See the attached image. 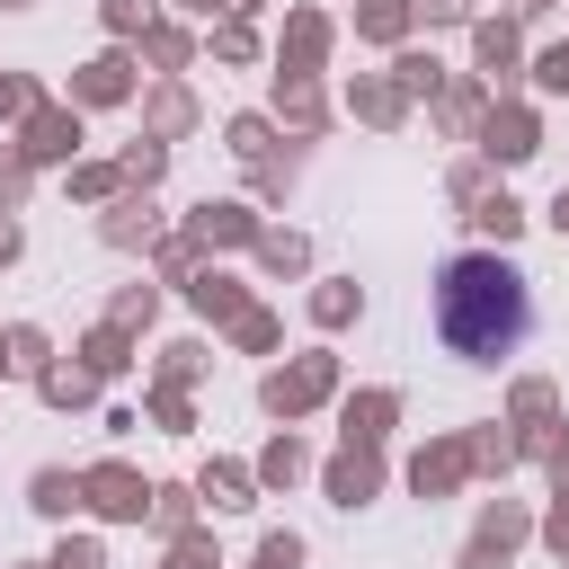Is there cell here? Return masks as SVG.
<instances>
[{"instance_id":"obj_39","label":"cell","mask_w":569,"mask_h":569,"mask_svg":"<svg viewBox=\"0 0 569 569\" xmlns=\"http://www.w3.org/2000/svg\"><path fill=\"white\" fill-rule=\"evenodd\" d=\"M116 169H124V187H133V196H151V187H160V178H169V151H160V142H151V133H133V142H124V151H116Z\"/></svg>"},{"instance_id":"obj_21","label":"cell","mask_w":569,"mask_h":569,"mask_svg":"<svg viewBox=\"0 0 569 569\" xmlns=\"http://www.w3.org/2000/svg\"><path fill=\"white\" fill-rule=\"evenodd\" d=\"M204 62H213V71H258V62H267L258 18H213V27H204Z\"/></svg>"},{"instance_id":"obj_9","label":"cell","mask_w":569,"mask_h":569,"mask_svg":"<svg viewBox=\"0 0 569 569\" xmlns=\"http://www.w3.org/2000/svg\"><path fill=\"white\" fill-rule=\"evenodd\" d=\"M471 62H480L489 98H516V80H525V18H471Z\"/></svg>"},{"instance_id":"obj_14","label":"cell","mask_w":569,"mask_h":569,"mask_svg":"<svg viewBox=\"0 0 569 569\" xmlns=\"http://www.w3.org/2000/svg\"><path fill=\"white\" fill-rule=\"evenodd\" d=\"M391 427H400V391L391 382H365V391L338 400V445H382Z\"/></svg>"},{"instance_id":"obj_18","label":"cell","mask_w":569,"mask_h":569,"mask_svg":"<svg viewBox=\"0 0 569 569\" xmlns=\"http://www.w3.org/2000/svg\"><path fill=\"white\" fill-rule=\"evenodd\" d=\"M187 311H196V320H222V329H231V320L249 311V284H240V276H231L222 258H204V267L187 276Z\"/></svg>"},{"instance_id":"obj_27","label":"cell","mask_w":569,"mask_h":569,"mask_svg":"<svg viewBox=\"0 0 569 569\" xmlns=\"http://www.w3.org/2000/svg\"><path fill=\"white\" fill-rule=\"evenodd\" d=\"M27 507H36V516H53V525H71V516H80V471L36 462V471H27Z\"/></svg>"},{"instance_id":"obj_38","label":"cell","mask_w":569,"mask_h":569,"mask_svg":"<svg viewBox=\"0 0 569 569\" xmlns=\"http://www.w3.org/2000/svg\"><path fill=\"white\" fill-rule=\"evenodd\" d=\"M80 365H89V373H98V382H116V373H133V338H124V329H107V320H98V329H89V338H80Z\"/></svg>"},{"instance_id":"obj_57","label":"cell","mask_w":569,"mask_h":569,"mask_svg":"<svg viewBox=\"0 0 569 569\" xmlns=\"http://www.w3.org/2000/svg\"><path fill=\"white\" fill-rule=\"evenodd\" d=\"M551 231H560V240H569V187H560V196H551Z\"/></svg>"},{"instance_id":"obj_16","label":"cell","mask_w":569,"mask_h":569,"mask_svg":"<svg viewBox=\"0 0 569 569\" xmlns=\"http://www.w3.org/2000/svg\"><path fill=\"white\" fill-rule=\"evenodd\" d=\"M347 116L373 124V133H400V124H409V89H400L391 71H356V80H347Z\"/></svg>"},{"instance_id":"obj_8","label":"cell","mask_w":569,"mask_h":569,"mask_svg":"<svg viewBox=\"0 0 569 569\" xmlns=\"http://www.w3.org/2000/svg\"><path fill=\"white\" fill-rule=\"evenodd\" d=\"M178 231L196 240V258H222V249H258V231H267V222H258V204H249V196H204Z\"/></svg>"},{"instance_id":"obj_37","label":"cell","mask_w":569,"mask_h":569,"mask_svg":"<svg viewBox=\"0 0 569 569\" xmlns=\"http://www.w3.org/2000/svg\"><path fill=\"white\" fill-rule=\"evenodd\" d=\"M204 373H213L204 338H169V347H160V365H151V382H169V391H196Z\"/></svg>"},{"instance_id":"obj_1","label":"cell","mask_w":569,"mask_h":569,"mask_svg":"<svg viewBox=\"0 0 569 569\" xmlns=\"http://www.w3.org/2000/svg\"><path fill=\"white\" fill-rule=\"evenodd\" d=\"M427 320H436L445 356H462V365H507L516 338L533 329V284L507 267V249H453V258L436 267Z\"/></svg>"},{"instance_id":"obj_31","label":"cell","mask_w":569,"mask_h":569,"mask_svg":"<svg viewBox=\"0 0 569 569\" xmlns=\"http://www.w3.org/2000/svg\"><path fill=\"white\" fill-rule=\"evenodd\" d=\"M409 0H356V44H382V53H400L409 44Z\"/></svg>"},{"instance_id":"obj_15","label":"cell","mask_w":569,"mask_h":569,"mask_svg":"<svg viewBox=\"0 0 569 569\" xmlns=\"http://www.w3.org/2000/svg\"><path fill=\"white\" fill-rule=\"evenodd\" d=\"M329 44H338V27H329L320 9H284V36H276V71H311V80H320Z\"/></svg>"},{"instance_id":"obj_42","label":"cell","mask_w":569,"mask_h":569,"mask_svg":"<svg viewBox=\"0 0 569 569\" xmlns=\"http://www.w3.org/2000/svg\"><path fill=\"white\" fill-rule=\"evenodd\" d=\"M160 18V0H98V27H107V44H142V27Z\"/></svg>"},{"instance_id":"obj_40","label":"cell","mask_w":569,"mask_h":569,"mask_svg":"<svg viewBox=\"0 0 569 569\" xmlns=\"http://www.w3.org/2000/svg\"><path fill=\"white\" fill-rule=\"evenodd\" d=\"M391 80H400V89H409V98H436V89H445V80H453V71H445V62H436V53H418V44H400V53H391Z\"/></svg>"},{"instance_id":"obj_53","label":"cell","mask_w":569,"mask_h":569,"mask_svg":"<svg viewBox=\"0 0 569 569\" xmlns=\"http://www.w3.org/2000/svg\"><path fill=\"white\" fill-rule=\"evenodd\" d=\"M409 18H418V27H471L480 9H471V0H409Z\"/></svg>"},{"instance_id":"obj_13","label":"cell","mask_w":569,"mask_h":569,"mask_svg":"<svg viewBox=\"0 0 569 569\" xmlns=\"http://www.w3.org/2000/svg\"><path fill=\"white\" fill-rule=\"evenodd\" d=\"M196 53H204V36H196L187 18H169V9H160V18L142 27V44H133V62H151L160 80H187V71H196Z\"/></svg>"},{"instance_id":"obj_28","label":"cell","mask_w":569,"mask_h":569,"mask_svg":"<svg viewBox=\"0 0 569 569\" xmlns=\"http://www.w3.org/2000/svg\"><path fill=\"white\" fill-rule=\"evenodd\" d=\"M196 507H204L196 480H151V516H142V525H151L160 542H178V533H196Z\"/></svg>"},{"instance_id":"obj_7","label":"cell","mask_w":569,"mask_h":569,"mask_svg":"<svg viewBox=\"0 0 569 569\" xmlns=\"http://www.w3.org/2000/svg\"><path fill=\"white\" fill-rule=\"evenodd\" d=\"M80 507H89L98 525H142V516H151V480H142L133 462H116V453H107V462H89V471H80Z\"/></svg>"},{"instance_id":"obj_41","label":"cell","mask_w":569,"mask_h":569,"mask_svg":"<svg viewBox=\"0 0 569 569\" xmlns=\"http://www.w3.org/2000/svg\"><path fill=\"white\" fill-rule=\"evenodd\" d=\"M151 320H160V284H116L107 329H124V338H133V329H151Z\"/></svg>"},{"instance_id":"obj_59","label":"cell","mask_w":569,"mask_h":569,"mask_svg":"<svg viewBox=\"0 0 569 569\" xmlns=\"http://www.w3.org/2000/svg\"><path fill=\"white\" fill-rule=\"evenodd\" d=\"M542 9H551V0H507V18H542Z\"/></svg>"},{"instance_id":"obj_47","label":"cell","mask_w":569,"mask_h":569,"mask_svg":"<svg viewBox=\"0 0 569 569\" xmlns=\"http://www.w3.org/2000/svg\"><path fill=\"white\" fill-rule=\"evenodd\" d=\"M293 169H302L293 151H276V160H258V169H249V196H258V204H284V196H293Z\"/></svg>"},{"instance_id":"obj_35","label":"cell","mask_w":569,"mask_h":569,"mask_svg":"<svg viewBox=\"0 0 569 569\" xmlns=\"http://www.w3.org/2000/svg\"><path fill=\"white\" fill-rule=\"evenodd\" d=\"M462 453H471V480H480V471H489V480H507V471H516V427H507V418H489V427H471V436H462Z\"/></svg>"},{"instance_id":"obj_33","label":"cell","mask_w":569,"mask_h":569,"mask_svg":"<svg viewBox=\"0 0 569 569\" xmlns=\"http://www.w3.org/2000/svg\"><path fill=\"white\" fill-rule=\"evenodd\" d=\"M36 400H44V409H89V400H98V373H89V365H62V356H53V365L36 373Z\"/></svg>"},{"instance_id":"obj_3","label":"cell","mask_w":569,"mask_h":569,"mask_svg":"<svg viewBox=\"0 0 569 569\" xmlns=\"http://www.w3.org/2000/svg\"><path fill=\"white\" fill-rule=\"evenodd\" d=\"M80 116H107V107H133L142 98V62H133V44H98L89 62H71V89H62Z\"/></svg>"},{"instance_id":"obj_6","label":"cell","mask_w":569,"mask_h":569,"mask_svg":"<svg viewBox=\"0 0 569 569\" xmlns=\"http://www.w3.org/2000/svg\"><path fill=\"white\" fill-rule=\"evenodd\" d=\"M471 151H480L489 169H525V160L542 151V116H533L525 98H489V116H480Z\"/></svg>"},{"instance_id":"obj_32","label":"cell","mask_w":569,"mask_h":569,"mask_svg":"<svg viewBox=\"0 0 569 569\" xmlns=\"http://www.w3.org/2000/svg\"><path fill=\"white\" fill-rule=\"evenodd\" d=\"M249 258H258V267H267L276 284H293V276H311V240H302V231H276V222L258 231V249H249Z\"/></svg>"},{"instance_id":"obj_54","label":"cell","mask_w":569,"mask_h":569,"mask_svg":"<svg viewBox=\"0 0 569 569\" xmlns=\"http://www.w3.org/2000/svg\"><path fill=\"white\" fill-rule=\"evenodd\" d=\"M27 107H36V80L27 71H0V124H18Z\"/></svg>"},{"instance_id":"obj_63","label":"cell","mask_w":569,"mask_h":569,"mask_svg":"<svg viewBox=\"0 0 569 569\" xmlns=\"http://www.w3.org/2000/svg\"><path fill=\"white\" fill-rule=\"evenodd\" d=\"M0 373H9V365H0Z\"/></svg>"},{"instance_id":"obj_19","label":"cell","mask_w":569,"mask_h":569,"mask_svg":"<svg viewBox=\"0 0 569 569\" xmlns=\"http://www.w3.org/2000/svg\"><path fill=\"white\" fill-rule=\"evenodd\" d=\"M462 480H471L462 436H436V445H418V453H409V489H418V498H453Z\"/></svg>"},{"instance_id":"obj_51","label":"cell","mask_w":569,"mask_h":569,"mask_svg":"<svg viewBox=\"0 0 569 569\" xmlns=\"http://www.w3.org/2000/svg\"><path fill=\"white\" fill-rule=\"evenodd\" d=\"M44 569H107V542H98V533H62V542L44 551Z\"/></svg>"},{"instance_id":"obj_55","label":"cell","mask_w":569,"mask_h":569,"mask_svg":"<svg viewBox=\"0 0 569 569\" xmlns=\"http://www.w3.org/2000/svg\"><path fill=\"white\" fill-rule=\"evenodd\" d=\"M18 249H27V231H18L9 213H0V267H18Z\"/></svg>"},{"instance_id":"obj_49","label":"cell","mask_w":569,"mask_h":569,"mask_svg":"<svg viewBox=\"0 0 569 569\" xmlns=\"http://www.w3.org/2000/svg\"><path fill=\"white\" fill-rule=\"evenodd\" d=\"M302 551H311V542H302L293 525H267V533H258V569H302Z\"/></svg>"},{"instance_id":"obj_52","label":"cell","mask_w":569,"mask_h":569,"mask_svg":"<svg viewBox=\"0 0 569 569\" xmlns=\"http://www.w3.org/2000/svg\"><path fill=\"white\" fill-rule=\"evenodd\" d=\"M445 196H453V204L471 213V204L489 196V160H480V151H471V160H453V178H445Z\"/></svg>"},{"instance_id":"obj_26","label":"cell","mask_w":569,"mask_h":569,"mask_svg":"<svg viewBox=\"0 0 569 569\" xmlns=\"http://www.w3.org/2000/svg\"><path fill=\"white\" fill-rule=\"evenodd\" d=\"M222 151H231V160H249V169H258V160H276V151H284V142H276V116H267V107L222 116Z\"/></svg>"},{"instance_id":"obj_60","label":"cell","mask_w":569,"mask_h":569,"mask_svg":"<svg viewBox=\"0 0 569 569\" xmlns=\"http://www.w3.org/2000/svg\"><path fill=\"white\" fill-rule=\"evenodd\" d=\"M0 9H36V0H0Z\"/></svg>"},{"instance_id":"obj_5","label":"cell","mask_w":569,"mask_h":569,"mask_svg":"<svg viewBox=\"0 0 569 569\" xmlns=\"http://www.w3.org/2000/svg\"><path fill=\"white\" fill-rule=\"evenodd\" d=\"M525 542H533V507H525V498H480V516H471L453 569H507Z\"/></svg>"},{"instance_id":"obj_24","label":"cell","mask_w":569,"mask_h":569,"mask_svg":"<svg viewBox=\"0 0 569 569\" xmlns=\"http://www.w3.org/2000/svg\"><path fill=\"white\" fill-rule=\"evenodd\" d=\"M356 320H365V284H356V276H320V284H311V329L338 338V329H356Z\"/></svg>"},{"instance_id":"obj_61","label":"cell","mask_w":569,"mask_h":569,"mask_svg":"<svg viewBox=\"0 0 569 569\" xmlns=\"http://www.w3.org/2000/svg\"><path fill=\"white\" fill-rule=\"evenodd\" d=\"M36 569H44V560H36Z\"/></svg>"},{"instance_id":"obj_10","label":"cell","mask_w":569,"mask_h":569,"mask_svg":"<svg viewBox=\"0 0 569 569\" xmlns=\"http://www.w3.org/2000/svg\"><path fill=\"white\" fill-rule=\"evenodd\" d=\"M382 480H391V471H382V445H338V453L320 462V498H329V507H347V516H356V507H373V498H382Z\"/></svg>"},{"instance_id":"obj_25","label":"cell","mask_w":569,"mask_h":569,"mask_svg":"<svg viewBox=\"0 0 569 569\" xmlns=\"http://www.w3.org/2000/svg\"><path fill=\"white\" fill-rule=\"evenodd\" d=\"M249 471H258V489H293V480H311V445H302L293 427H276V436L258 445V462H249Z\"/></svg>"},{"instance_id":"obj_46","label":"cell","mask_w":569,"mask_h":569,"mask_svg":"<svg viewBox=\"0 0 569 569\" xmlns=\"http://www.w3.org/2000/svg\"><path fill=\"white\" fill-rule=\"evenodd\" d=\"M160 569H222V542L196 525V533H178V542H160Z\"/></svg>"},{"instance_id":"obj_34","label":"cell","mask_w":569,"mask_h":569,"mask_svg":"<svg viewBox=\"0 0 569 569\" xmlns=\"http://www.w3.org/2000/svg\"><path fill=\"white\" fill-rule=\"evenodd\" d=\"M507 427H560V382L551 373H525L507 391Z\"/></svg>"},{"instance_id":"obj_45","label":"cell","mask_w":569,"mask_h":569,"mask_svg":"<svg viewBox=\"0 0 569 569\" xmlns=\"http://www.w3.org/2000/svg\"><path fill=\"white\" fill-rule=\"evenodd\" d=\"M525 80H533L542 98H569V36L542 44V53H525Z\"/></svg>"},{"instance_id":"obj_23","label":"cell","mask_w":569,"mask_h":569,"mask_svg":"<svg viewBox=\"0 0 569 569\" xmlns=\"http://www.w3.org/2000/svg\"><path fill=\"white\" fill-rule=\"evenodd\" d=\"M462 222H471V249H516V240H525V222H533V213H525V204H516V196H507V187H489V196H480V204H471V213H462Z\"/></svg>"},{"instance_id":"obj_22","label":"cell","mask_w":569,"mask_h":569,"mask_svg":"<svg viewBox=\"0 0 569 569\" xmlns=\"http://www.w3.org/2000/svg\"><path fill=\"white\" fill-rule=\"evenodd\" d=\"M427 107H436V133L471 142V133H480V116H489V80H480V71H471V80H445Z\"/></svg>"},{"instance_id":"obj_58","label":"cell","mask_w":569,"mask_h":569,"mask_svg":"<svg viewBox=\"0 0 569 569\" xmlns=\"http://www.w3.org/2000/svg\"><path fill=\"white\" fill-rule=\"evenodd\" d=\"M258 9H267V0H222V18H258Z\"/></svg>"},{"instance_id":"obj_11","label":"cell","mask_w":569,"mask_h":569,"mask_svg":"<svg viewBox=\"0 0 569 569\" xmlns=\"http://www.w3.org/2000/svg\"><path fill=\"white\" fill-rule=\"evenodd\" d=\"M267 116H276V133H293V142H320V124H329V98H320V80H311V71H276V89H267Z\"/></svg>"},{"instance_id":"obj_48","label":"cell","mask_w":569,"mask_h":569,"mask_svg":"<svg viewBox=\"0 0 569 569\" xmlns=\"http://www.w3.org/2000/svg\"><path fill=\"white\" fill-rule=\"evenodd\" d=\"M196 267H204V258H196V240H187V231H169V240L151 249V276H160V284H187Z\"/></svg>"},{"instance_id":"obj_50","label":"cell","mask_w":569,"mask_h":569,"mask_svg":"<svg viewBox=\"0 0 569 569\" xmlns=\"http://www.w3.org/2000/svg\"><path fill=\"white\" fill-rule=\"evenodd\" d=\"M27 187H36L27 151H18V142H0V213H18V204H27Z\"/></svg>"},{"instance_id":"obj_20","label":"cell","mask_w":569,"mask_h":569,"mask_svg":"<svg viewBox=\"0 0 569 569\" xmlns=\"http://www.w3.org/2000/svg\"><path fill=\"white\" fill-rule=\"evenodd\" d=\"M196 498H204L213 516H249V507H258L267 489H258V471H249V462H231V453H213V462L196 471Z\"/></svg>"},{"instance_id":"obj_17","label":"cell","mask_w":569,"mask_h":569,"mask_svg":"<svg viewBox=\"0 0 569 569\" xmlns=\"http://www.w3.org/2000/svg\"><path fill=\"white\" fill-rule=\"evenodd\" d=\"M98 240H107V249H160L169 231H160V204L124 187V196H116V204L98 213Z\"/></svg>"},{"instance_id":"obj_30","label":"cell","mask_w":569,"mask_h":569,"mask_svg":"<svg viewBox=\"0 0 569 569\" xmlns=\"http://www.w3.org/2000/svg\"><path fill=\"white\" fill-rule=\"evenodd\" d=\"M0 365H9L18 382H36V373L53 365V338H44V320H9V329H0Z\"/></svg>"},{"instance_id":"obj_36","label":"cell","mask_w":569,"mask_h":569,"mask_svg":"<svg viewBox=\"0 0 569 569\" xmlns=\"http://www.w3.org/2000/svg\"><path fill=\"white\" fill-rule=\"evenodd\" d=\"M62 187H71L80 204H98V213H107V204L124 196V169H116V160H89V151H80V160L62 169Z\"/></svg>"},{"instance_id":"obj_4","label":"cell","mask_w":569,"mask_h":569,"mask_svg":"<svg viewBox=\"0 0 569 569\" xmlns=\"http://www.w3.org/2000/svg\"><path fill=\"white\" fill-rule=\"evenodd\" d=\"M80 142H89V116H80L71 98H36V107L18 116V151H27V169H71Z\"/></svg>"},{"instance_id":"obj_29","label":"cell","mask_w":569,"mask_h":569,"mask_svg":"<svg viewBox=\"0 0 569 569\" xmlns=\"http://www.w3.org/2000/svg\"><path fill=\"white\" fill-rule=\"evenodd\" d=\"M542 471H551V507L533 516V542H542L551 560H569V445H560V453H551Z\"/></svg>"},{"instance_id":"obj_44","label":"cell","mask_w":569,"mask_h":569,"mask_svg":"<svg viewBox=\"0 0 569 569\" xmlns=\"http://www.w3.org/2000/svg\"><path fill=\"white\" fill-rule=\"evenodd\" d=\"M142 409H151V427H160V436H187V427H196V391L151 382V400H142Z\"/></svg>"},{"instance_id":"obj_43","label":"cell","mask_w":569,"mask_h":569,"mask_svg":"<svg viewBox=\"0 0 569 569\" xmlns=\"http://www.w3.org/2000/svg\"><path fill=\"white\" fill-rule=\"evenodd\" d=\"M231 347H240V356H276V347H284V320H276V311H258V302H249V311H240V320H231Z\"/></svg>"},{"instance_id":"obj_2","label":"cell","mask_w":569,"mask_h":569,"mask_svg":"<svg viewBox=\"0 0 569 569\" xmlns=\"http://www.w3.org/2000/svg\"><path fill=\"white\" fill-rule=\"evenodd\" d=\"M320 400H338V356H329V347H302V356L267 365V382H258V409H267L276 427H302Z\"/></svg>"},{"instance_id":"obj_12","label":"cell","mask_w":569,"mask_h":569,"mask_svg":"<svg viewBox=\"0 0 569 569\" xmlns=\"http://www.w3.org/2000/svg\"><path fill=\"white\" fill-rule=\"evenodd\" d=\"M133 107H142V133H151L160 151H169V142H187V133L204 124V107H196V89H187V80H151Z\"/></svg>"},{"instance_id":"obj_56","label":"cell","mask_w":569,"mask_h":569,"mask_svg":"<svg viewBox=\"0 0 569 569\" xmlns=\"http://www.w3.org/2000/svg\"><path fill=\"white\" fill-rule=\"evenodd\" d=\"M169 9H178V18H204V27L222 18V0H169Z\"/></svg>"},{"instance_id":"obj_62","label":"cell","mask_w":569,"mask_h":569,"mask_svg":"<svg viewBox=\"0 0 569 569\" xmlns=\"http://www.w3.org/2000/svg\"><path fill=\"white\" fill-rule=\"evenodd\" d=\"M249 569H258V560H249Z\"/></svg>"}]
</instances>
